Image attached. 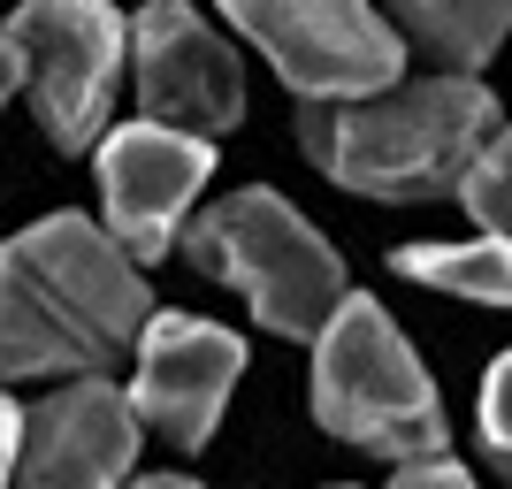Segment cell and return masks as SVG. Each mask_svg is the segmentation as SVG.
Here are the masks:
<instances>
[{
	"label": "cell",
	"mask_w": 512,
	"mask_h": 489,
	"mask_svg": "<svg viewBox=\"0 0 512 489\" xmlns=\"http://www.w3.org/2000/svg\"><path fill=\"white\" fill-rule=\"evenodd\" d=\"M153 291L130 253L85 214H46L0 245V383L100 375L138 352Z\"/></svg>",
	"instance_id": "1"
},
{
	"label": "cell",
	"mask_w": 512,
	"mask_h": 489,
	"mask_svg": "<svg viewBox=\"0 0 512 489\" xmlns=\"http://www.w3.org/2000/svg\"><path fill=\"white\" fill-rule=\"evenodd\" d=\"M497 100L474 77H421L375 100L299 107V146L329 184L367 199H436L459 192L497 138Z\"/></svg>",
	"instance_id": "2"
},
{
	"label": "cell",
	"mask_w": 512,
	"mask_h": 489,
	"mask_svg": "<svg viewBox=\"0 0 512 489\" xmlns=\"http://www.w3.org/2000/svg\"><path fill=\"white\" fill-rule=\"evenodd\" d=\"M184 253H192L214 283H230L260 314V329H276V337L321 344V329H329L337 306L352 298L344 291V260L329 253V237L283 192H260V184L214 199L192 230H184Z\"/></svg>",
	"instance_id": "3"
},
{
	"label": "cell",
	"mask_w": 512,
	"mask_h": 489,
	"mask_svg": "<svg viewBox=\"0 0 512 489\" xmlns=\"http://www.w3.org/2000/svg\"><path fill=\"white\" fill-rule=\"evenodd\" d=\"M314 421L375 459H444V398L375 298H344L314 344Z\"/></svg>",
	"instance_id": "4"
},
{
	"label": "cell",
	"mask_w": 512,
	"mask_h": 489,
	"mask_svg": "<svg viewBox=\"0 0 512 489\" xmlns=\"http://www.w3.org/2000/svg\"><path fill=\"white\" fill-rule=\"evenodd\" d=\"M222 16L268 54L299 107L375 100L406 69V39L375 0H222Z\"/></svg>",
	"instance_id": "5"
},
{
	"label": "cell",
	"mask_w": 512,
	"mask_h": 489,
	"mask_svg": "<svg viewBox=\"0 0 512 489\" xmlns=\"http://www.w3.org/2000/svg\"><path fill=\"white\" fill-rule=\"evenodd\" d=\"M8 46L23 62V100L54 138V153H85L107 130L115 69H123L130 31L107 0H23L8 16Z\"/></svg>",
	"instance_id": "6"
},
{
	"label": "cell",
	"mask_w": 512,
	"mask_h": 489,
	"mask_svg": "<svg viewBox=\"0 0 512 489\" xmlns=\"http://www.w3.org/2000/svg\"><path fill=\"white\" fill-rule=\"evenodd\" d=\"M130 77L146 100V123L207 138L237 130L245 115V85H237V54L199 23L192 0H146L130 23Z\"/></svg>",
	"instance_id": "7"
},
{
	"label": "cell",
	"mask_w": 512,
	"mask_h": 489,
	"mask_svg": "<svg viewBox=\"0 0 512 489\" xmlns=\"http://www.w3.org/2000/svg\"><path fill=\"white\" fill-rule=\"evenodd\" d=\"M214 176V146L184 138L161 123H123L100 138V207H107V237L130 260H161L176 253V230L192 214L199 184Z\"/></svg>",
	"instance_id": "8"
},
{
	"label": "cell",
	"mask_w": 512,
	"mask_h": 489,
	"mask_svg": "<svg viewBox=\"0 0 512 489\" xmlns=\"http://www.w3.org/2000/svg\"><path fill=\"white\" fill-rule=\"evenodd\" d=\"M130 467H138V405L107 375L23 405V489H123Z\"/></svg>",
	"instance_id": "9"
},
{
	"label": "cell",
	"mask_w": 512,
	"mask_h": 489,
	"mask_svg": "<svg viewBox=\"0 0 512 489\" xmlns=\"http://www.w3.org/2000/svg\"><path fill=\"white\" fill-rule=\"evenodd\" d=\"M237 375H245L237 329H214V321H199V314H153L146 337H138L130 405H138V421H153L161 436L199 451L214 436V421H222Z\"/></svg>",
	"instance_id": "10"
},
{
	"label": "cell",
	"mask_w": 512,
	"mask_h": 489,
	"mask_svg": "<svg viewBox=\"0 0 512 489\" xmlns=\"http://www.w3.org/2000/svg\"><path fill=\"white\" fill-rule=\"evenodd\" d=\"M375 8L390 16L398 39H413L421 54H436L451 77L482 69L512 31V0H375Z\"/></svg>",
	"instance_id": "11"
},
{
	"label": "cell",
	"mask_w": 512,
	"mask_h": 489,
	"mask_svg": "<svg viewBox=\"0 0 512 489\" xmlns=\"http://www.w3.org/2000/svg\"><path fill=\"white\" fill-rule=\"evenodd\" d=\"M390 268L406 283H421V291L512 306V237H497V230L467 237V245H406V253H390Z\"/></svg>",
	"instance_id": "12"
},
{
	"label": "cell",
	"mask_w": 512,
	"mask_h": 489,
	"mask_svg": "<svg viewBox=\"0 0 512 489\" xmlns=\"http://www.w3.org/2000/svg\"><path fill=\"white\" fill-rule=\"evenodd\" d=\"M459 199H467V214L482 222V230L512 237V123L490 138V153L474 161V176L459 184Z\"/></svg>",
	"instance_id": "13"
},
{
	"label": "cell",
	"mask_w": 512,
	"mask_h": 489,
	"mask_svg": "<svg viewBox=\"0 0 512 489\" xmlns=\"http://www.w3.org/2000/svg\"><path fill=\"white\" fill-rule=\"evenodd\" d=\"M482 451L512 459V352H497V367L482 375Z\"/></svg>",
	"instance_id": "14"
},
{
	"label": "cell",
	"mask_w": 512,
	"mask_h": 489,
	"mask_svg": "<svg viewBox=\"0 0 512 489\" xmlns=\"http://www.w3.org/2000/svg\"><path fill=\"white\" fill-rule=\"evenodd\" d=\"M390 489H474V474L459 459H413V467H398Z\"/></svg>",
	"instance_id": "15"
},
{
	"label": "cell",
	"mask_w": 512,
	"mask_h": 489,
	"mask_svg": "<svg viewBox=\"0 0 512 489\" xmlns=\"http://www.w3.org/2000/svg\"><path fill=\"white\" fill-rule=\"evenodd\" d=\"M16 459H23V405L8 398V390H0V489H8Z\"/></svg>",
	"instance_id": "16"
},
{
	"label": "cell",
	"mask_w": 512,
	"mask_h": 489,
	"mask_svg": "<svg viewBox=\"0 0 512 489\" xmlns=\"http://www.w3.org/2000/svg\"><path fill=\"white\" fill-rule=\"evenodd\" d=\"M8 92H23V62H16V46H8V31H0V107H8Z\"/></svg>",
	"instance_id": "17"
},
{
	"label": "cell",
	"mask_w": 512,
	"mask_h": 489,
	"mask_svg": "<svg viewBox=\"0 0 512 489\" xmlns=\"http://www.w3.org/2000/svg\"><path fill=\"white\" fill-rule=\"evenodd\" d=\"M130 489H199V482H184V474H153V482H130Z\"/></svg>",
	"instance_id": "18"
},
{
	"label": "cell",
	"mask_w": 512,
	"mask_h": 489,
	"mask_svg": "<svg viewBox=\"0 0 512 489\" xmlns=\"http://www.w3.org/2000/svg\"><path fill=\"white\" fill-rule=\"evenodd\" d=\"M490 467H497V474H505V482H512V459H490Z\"/></svg>",
	"instance_id": "19"
},
{
	"label": "cell",
	"mask_w": 512,
	"mask_h": 489,
	"mask_svg": "<svg viewBox=\"0 0 512 489\" xmlns=\"http://www.w3.org/2000/svg\"><path fill=\"white\" fill-rule=\"evenodd\" d=\"M329 489H344V482H329Z\"/></svg>",
	"instance_id": "20"
}]
</instances>
